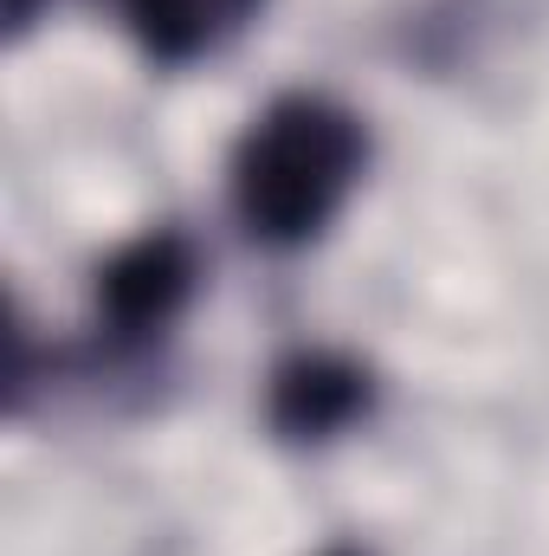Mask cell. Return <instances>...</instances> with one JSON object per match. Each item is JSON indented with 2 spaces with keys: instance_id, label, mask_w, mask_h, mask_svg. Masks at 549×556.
<instances>
[{
  "instance_id": "obj_2",
  "label": "cell",
  "mask_w": 549,
  "mask_h": 556,
  "mask_svg": "<svg viewBox=\"0 0 549 556\" xmlns=\"http://www.w3.org/2000/svg\"><path fill=\"white\" fill-rule=\"evenodd\" d=\"M194 247L181 233H142L130 247H117L104 266H98V317L111 337L137 343V337H155L162 324H175V311L194 298Z\"/></svg>"
},
{
  "instance_id": "obj_1",
  "label": "cell",
  "mask_w": 549,
  "mask_h": 556,
  "mask_svg": "<svg viewBox=\"0 0 549 556\" xmlns=\"http://www.w3.org/2000/svg\"><path fill=\"white\" fill-rule=\"evenodd\" d=\"M362 155H369V137L336 98L291 91L266 104L233 149V207L246 233L272 247L317 240L343 207V194L356 188Z\"/></svg>"
},
{
  "instance_id": "obj_3",
  "label": "cell",
  "mask_w": 549,
  "mask_h": 556,
  "mask_svg": "<svg viewBox=\"0 0 549 556\" xmlns=\"http://www.w3.org/2000/svg\"><path fill=\"white\" fill-rule=\"evenodd\" d=\"M369 369L336 356V350H304L291 363H278L272 376V427L284 440H330L349 420L369 415Z\"/></svg>"
},
{
  "instance_id": "obj_4",
  "label": "cell",
  "mask_w": 549,
  "mask_h": 556,
  "mask_svg": "<svg viewBox=\"0 0 549 556\" xmlns=\"http://www.w3.org/2000/svg\"><path fill=\"white\" fill-rule=\"evenodd\" d=\"M266 0H124V20L149 59L188 65L214 46H227Z\"/></svg>"
},
{
  "instance_id": "obj_5",
  "label": "cell",
  "mask_w": 549,
  "mask_h": 556,
  "mask_svg": "<svg viewBox=\"0 0 549 556\" xmlns=\"http://www.w3.org/2000/svg\"><path fill=\"white\" fill-rule=\"evenodd\" d=\"M39 7H46V0H7V26H13V33H26V26L39 20Z\"/></svg>"
}]
</instances>
